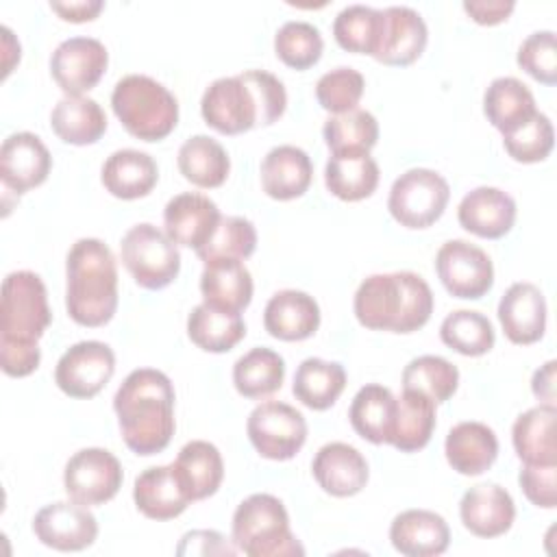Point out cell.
I'll return each mask as SVG.
<instances>
[{"instance_id": "cell-1", "label": "cell", "mask_w": 557, "mask_h": 557, "mask_svg": "<svg viewBox=\"0 0 557 557\" xmlns=\"http://www.w3.org/2000/svg\"><path fill=\"white\" fill-rule=\"evenodd\" d=\"M174 385L154 368L133 370L113 396V409L124 444L141 457L161 453L176 429Z\"/></svg>"}, {"instance_id": "cell-2", "label": "cell", "mask_w": 557, "mask_h": 557, "mask_svg": "<svg viewBox=\"0 0 557 557\" xmlns=\"http://www.w3.org/2000/svg\"><path fill=\"white\" fill-rule=\"evenodd\" d=\"M287 107L285 85L265 70L215 78L202 94V120L222 135L274 124Z\"/></svg>"}, {"instance_id": "cell-3", "label": "cell", "mask_w": 557, "mask_h": 557, "mask_svg": "<svg viewBox=\"0 0 557 557\" xmlns=\"http://www.w3.org/2000/svg\"><path fill=\"white\" fill-rule=\"evenodd\" d=\"M352 309L359 324L370 331L413 333L433 313V292L416 272L372 274L357 287Z\"/></svg>"}, {"instance_id": "cell-4", "label": "cell", "mask_w": 557, "mask_h": 557, "mask_svg": "<svg viewBox=\"0 0 557 557\" xmlns=\"http://www.w3.org/2000/svg\"><path fill=\"white\" fill-rule=\"evenodd\" d=\"M65 309L81 326H102L117 309V263L96 237L72 244L65 259Z\"/></svg>"}, {"instance_id": "cell-5", "label": "cell", "mask_w": 557, "mask_h": 557, "mask_svg": "<svg viewBox=\"0 0 557 557\" xmlns=\"http://www.w3.org/2000/svg\"><path fill=\"white\" fill-rule=\"evenodd\" d=\"M111 107L122 126L141 141L168 137L178 122L174 94L146 74L120 78L111 94Z\"/></svg>"}, {"instance_id": "cell-6", "label": "cell", "mask_w": 557, "mask_h": 557, "mask_svg": "<svg viewBox=\"0 0 557 557\" xmlns=\"http://www.w3.org/2000/svg\"><path fill=\"white\" fill-rule=\"evenodd\" d=\"M233 544L248 557H292L305 548L289 529L285 505L272 494H250L233 513Z\"/></svg>"}, {"instance_id": "cell-7", "label": "cell", "mask_w": 557, "mask_h": 557, "mask_svg": "<svg viewBox=\"0 0 557 557\" xmlns=\"http://www.w3.org/2000/svg\"><path fill=\"white\" fill-rule=\"evenodd\" d=\"M50 320L48 294L39 274L30 270L7 274L0 296V339L37 342Z\"/></svg>"}, {"instance_id": "cell-8", "label": "cell", "mask_w": 557, "mask_h": 557, "mask_svg": "<svg viewBox=\"0 0 557 557\" xmlns=\"http://www.w3.org/2000/svg\"><path fill=\"white\" fill-rule=\"evenodd\" d=\"M120 255L124 268L144 289L168 287L181 270L178 246L150 222L135 224L124 233Z\"/></svg>"}, {"instance_id": "cell-9", "label": "cell", "mask_w": 557, "mask_h": 557, "mask_svg": "<svg viewBox=\"0 0 557 557\" xmlns=\"http://www.w3.org/2000/svg\"><path fill=\"white\" fill-rule=\"evenodd\" d=\"M448 198L450 187L440 172L411 168L392 183L387 209L400 226L426 228L442 218Z\"/></svg>"}, {"instance_id": "cell-10", "label": "cell", "mask_w": 557, "mask_h": 557, "mask_svg": "<svg viewBox=\"0 0 557 557\" xmlns=\"http://www.w3.org/2000/svg\"><path fill=\"white\" fill-rule=\"evenodd\" d=\"M246 433L261 457L287 461L305 446L307 422L296 407L281 400H265L250 411Z\"/></svg>"}, {"instance_id": "cell-11", "label": "cell", "mask_w": 557, "mask_h": 557, "mask_svg": "<svg viewBox=\"0 0 557 557\" xmlns=\"http://www.w3.org/2000/svg\"><path fill=\"white\" fill-rule=\"evenodd\" d=\"M435 272L448 294L466 300L485 296L494 285V265L487 252L466 239L442 244L435 255Z\"/></svg>"}, {"instance_id": "cell-12", "label": "cell", "mask_w": 557, "mask_h": 557, "mask_svg": "<svg viewBox=\"0 0 557 557\" xmlns=\"http://www.w3.org/2000/svg\"><path fill=\"white\" fill-rule=\"evenodd\" d=\"M122 466L107 448H83L67 459L63 470L67 496L85 507L111 500L122 487Z\"/></svg>"}, {"instance_id": "cell-13", "label": "cell", "mask_w": 557, "mask_h": 557, "mask_svg": "<svg viewBox=\"0 0 557 557\" xmlns=\"http://www.w3.org/2000/svg\"><path fill=\"white\" fill-rule=\"evenodd\" d=\"M115 355L111 346L87 339L70 346L54 368L57 387L72 398H94L113 376Z\"/></svg>"}, {"instance_id": "cell-14", "label": "cell", "mask_w": 557, "mask_h": 557, "mask_svg": "<svg viewBox=\"0 0 557 557\" xmlns=\"http://www.w3.org/2000/svg\"><path fill=\"white\" fill-rule=\"evenodd\" d=\"M109 65V52L100 39L70 37L50 57V74L65 96H83L94 89Z\"/></svg>"}, {"instance_id": "cell-15", "label": "cell", "mask_w": 557, "mask_h": 557, "mask_svg": "<svg viewBox=\"0 0 557 557\" xmlns=\"http://www.w3.org/2000/svg\"><path fill=\"white\" fill-rule=\"evenodd\" d=\"M33 531L37 540L54 550H83L98 537L96 516L76 500H57L35 513Z\"/></svg>"}, {"instance_id": "cell-16", "label": "cell", "mask_w": 557, "mask_h": 557, "mask_svg": "<svg viewBox=\"0 0 557 557\" xmlns=\"http://www.w3.org/2000/svg\"><path fill=\"white\" fill-rule=\"evenodd\" d=\"M52 168V157L46 144L28 131L13 133L0 148V178L4 189L26 194L39 187Z\"/></svg>"}, {"instance_id": "cell-17", "label": "cell", "mask_w": 557, "mask_h": 557, "mask_svg": "<svg viewBox=\"0 0 557 557\" xmlns=\"http://www.w3.org/2000/svg\"><path fill=\"white\" fill-rule=\"evenodd\" d=\"M220 218L222 213L218 205L209 196L194 191L176 194L168 200L163 209L165 235L176 246H187L194 250L202 248L209 242Z\"/></svg>"}, {"instance_id": "cell-18", "label": "cell", "mask_w": 557, "mask_h": 557, "mask_svg": "<svg viewBox=\"0 0 557 557\" xmlns=\"http://www.w3.org/2000/svg\"><path fill=\"white\" fill-rule=\"evenodd\" d=\"M429 30L411 7L383 9V28L374 59L385 65H411L426 48Z\"/></svg>"}, {"instance_id": "cell-19", "label": "cell", "mask_w": 557, "mask_h": 557, "mask_svg": "<svg viewBox=\"0 0 557 557\" xmlns=\"http://www.w3.org/2000/svg\"><path fill=\"white\" fill-rule=\"evenodd\" d=\"M311 472L318 485L337 498L359 494L370 476L366 457L355 446L344 442L324 444L313 457Z\"/></svg>"}, {"instance_id": "cell-20", "label": "cell", "mask_w": 557, "mask_h": 557, "mask_svg": "<svg viewBox=\"0 0 557 557\" xmlns=\"http://www.w3.org/2000/svg\"><path fill=\"white\" fill-rule=\"evenodd\" d=\"M459 224L483 239H498L507 235L516 222L513 198L498 187H474L457 207Z\"/></svg>"}, {"instance_id": "cell-21", "label": "cell", "mask_w": 557, "mask_h": 557, "mask_svg": "<svg viewBox=\"0 0 557 557\" xmlns=\"http://www.w3.org/2000/svg\"><path fill=\"white\" fill-rule=\"evenodd\" d=\"M459 516L472 535L498 537L511 529L516 505L505 487L496 483H481L461 496Z\"/></svg>"}, {"instance_id": "cell-22", "label": "cell", "mask_w": 557, "mask_h": 557, "mask_svg": "<svg viewBox=\"0 0 557 557\" xmlns=\"http://www.w3.org/2000/svg\"><path fill=\"white\" fill-rule=\"evenodd\" d=\"M498 320L509 342L527 346L546 331V300L537 285L513 283L498 302Z\"/></svg>"}, {"instance_id": "cell-23", "label": "cell", "mask_w": 557, "mask_h": 557, "mask_svg": "<svg viewBox=\"0 0 557 557\" xmlns=\"http://www.w3.org/2000/svg\"><path fill=\"white\" fill-rule=\"evenodd\" d=\"M389 542L405 557H435L448 548L450 529L435 511L407 509L392 520Z\"/></svg>"}, {"instance_id": "cell-24", "label": "cell", "mask_w": 557, "mask_h": 557, "mask_svg": "<svg viewBox=\"0 0 557 557\" xmlns=\"http://www.w3.org/2000/svg\"><path fill=\"white\" fill-rule=\"evenodd\" d=\"M263 326L283 342L307 339L320 326V307L307 292L281 289L265 305Z\"/></svg>"}, {"instance_id": "cell-25", "label": "cell", "mask_w": 557, "mask_h": 557, "mask_svg": "<svg viewBox=\"0 0 557 557\" xmlns=\"http://www.w3.org/2000/svg\"><path fill=\"white\" fill-rule=\"evenodd\" d=\"M261 187L274 200L300 198L313 178V163L302 148L276 146L261 161Z\"/></svg>"}, {"instance_id": "cell-26", "label": "cell", "mask_w": 557, "mask_h": 557, "mask_svg": "<svg viewBox=\"0 0 557 557\" xmlns=\"http://www.w3.org/2000/svg\"><path fill=\"white\" fill-rule=\"evenodd\" d=\"M133 500H135V507L150 520H172L181 516L191 503L172 463L152 466L144 470L135 479Z\"/></svg>"}, {"instance_id": "cell-27", "label": "cell", "mask_w": 557, "mask_h": 557, "mask_svg": "<svg viewBox=\"0 0 557 557\" xmlns=\"http://www.w3.org/2000/svg\"><path fill=\"white\" fill-rule=\"evenodd\" d=\"M446 461L453 470L466 476L483 474L498 457L496 433L483 422H459L455 424L444 442Z\"/></svg>"}, {"instance_id": "cell-28", "label": "cell", "mask_w": 557, "mask_h": 557, "mask_svg": "<svg viewBox=\"0 0 557 557\" xmlns=\"http://www.w3.org/2000/svg\"><path fill=\"white\" fill-rule=\"evenodd\" d=\"M100 178L111 196L135 200L152 191L159 181V168L148 152L122 148L109 154V159L102 163Z\"/></svg>"}, {"instance_id": "cell-29", "label": "cell", "mask_w": 557, "mask_h": 557, "mask_svg": "<svg viewBox=\"0 0 557 557\" xmlns=\"http://www.w3.org/2000/svg\"><path fill=\"white\" fill-rule=\"evenodd\" d=\"M200 292L202 302L242 313L252 300V276L237 259H215L205 263Z\"/></svg>"}, {"instance_id": "cell-30", "label": "cell", "mask_w": 557, "mask_h": 557, "mask_svg": "<svg viewBox=\"0 0 557 557\" xmlns=\"http://www.w3.org/2000/svg\"><path fill=\"white\" fill-rule=\"evenodd\" d=\"M172 468L191 503L213 496L224 479L222 455L211 442L205 440L187 442L178 450Z\"/></svg>"}, {"instance_id": "cell-31", "label": "cell", "mask_w": 557, "mask_h": 557, "mask_svg": "<svg viewBox=\"0 0 557 557\" xmlns=\"http://www.w3.org/2000/svg\"><path fill=\"white\" fill-rule=\"evenodd\" d=\"M557 407L540 403L520 413L511 429L516 455L524 463H557L555 444Z\"/></svg>"}, {"instance_id": "cell-32", "label": "cell", "mask_w": 557, "mask_h": 557, "mask_svg": "<svg viewBox=\"0 0 557 557\" xmlns=\"http://www.w3.org/2000/svg\"><path fill=\"white\" fill-rule=\"evenodd\" d=\"M50 126L61 141L87 146L96 144L104 135L107 115L94 98L63 96L50 113Z\"/></svg>"}, {"instance_id": "cell-33", "label": "cell", "mask_w": 557, "mask_h": 557, "mask_svg": "<svg viewBox=\"0 0 557 557\" xmlns=\"http://www.w3.org/2000/svg\"><path fill=\"white\" fill-rule=\"evenodd\" d=\"M348 418L363 440L372 444H389L396 420V396L379 383H368L355 394Z\"/></svg>"}, {"instance_id": "cell-34", "label": "cell", "mask_w": 557, "mask_h": 557, "mask_svg": "<svg viewBox=\"0 0 557 557\" xmlns=\"http://www.w3.org/2000/svg\"><path fill=\"white\" fill-rule=\"evenodd\" d=\"M379 165L370 152L331 154L324 168L326 189L346 202H357L374 194L379 185Z\"/></svg>"}, {"instance_id": "cell-35", "label": "cell", "mask_w": 557, "mask_h": 557, "mask_svg": "<svg viewBox=\"0 0 557 557\" xmlns=\"http://www.w3.org/2000/svg\"><path fill=\"white\" fill-rule=\"evenodd\" d=\"M187 335L198 348L207 352H226L244 339L246 324L237 311H226L200 302L187 318Z\"/></svg>"}, {"instance_id": "cell-36", "label": "cell", "mask_w": 557, "mask_h": 557, "mask_svg": "<svg viewBox=\"0 0 557 557\" xmlns=\"http://www.w3.org/2000/svg\"><path fill=\"white\" fill-rule=\"evenodd\" d=\"M346 387V370L337 361H324L318 357L305 359L294 374L292 392L296 400L313 411H324L335 405Z\"/></svg>"}, {"instance_id": "cell-37", "label": "cell", "mask_w": 557, "mask_h": 557, "mask_svg": "<svg viewBox=\"0 0 557 557\" xmlns=\"http://www.w3.org/2000/svg\"><path fill=\"white\" fill-rule=\"evenodd\" d=\"M535 111L531 89L513 76L494 78L483 94V113L487 122L503 135L529 120Z\"/></svg>"}, {"instance_id": "cell-38", "label": "cell", "mask_w": 557, "mask_h": 557, "mask_svg": "<svg viewBox=\"0 0 557 557\" xmlns=\"http://www.w3.org/2000/svg\"><path fill=\"white\" fill-rule=\"evenodd\" d=\"M176 161L181 174L202 189L220 187L231 172V159L226 150L209 135H194L185 139L178 148Z\"/></svg>"}, {"instance_id": "cell-39", "label": "cell", "mask_w": 557, "mask_h": 557, "mask_svg": "<svg viewBox=\"0 0 557 557\" xmlns=\"http://www.w3.org/2000/svg\"><path fill=\"white\" fill-rule=\"evenodd\" d=\"M433 429L435 403L416 389H403L396 398V420L389 444L400 453H416L429 444Z\"/></svg>"}, {"instance_id": "cell-40", "label": "cell", "mask_w": 557, "mask_h": 557, "mask_svg": "<svg viewBox=\"0 0 557 557\" xmlns=\"http://www.w3.org/2000/svg\"><path fill=\"white\" fill-rule=\"evenodd\" d=\"M285 379V361L272 348H250L233 366L235 389L244 398H265L281 389Z\"/></svg>"}, {"instance_id": "cell-41", "label": "cell", "mask_w": 557, "mask_h": 557, "mask_svg": "<svg viewBox=\"0 0 557 557\" xmlns=\"http://www.w3.org/2000/svg\"><path fill=\"white\" fill-rule=\"evenodd\" d=\"M324 144L331 154L370 152L379 139V122L366 109H352L339 115H331L322 126Z\"/></svg>"}, {"instance_id": "cell-42", "label": "cell", "mask_w": 557, "mask_h": 557, "mask_svg": "<svg viewBox=\"0 0 557 557\" xmlns=\"http://www.w3.org/2000/svg\"><path fill=\"white\" fill-rule=\"evenodd\" d=\"M383 28V9H372L366 4H348L333 20L335 41L357 54L374 57Z\"/></svg>"}, {"instance_id": "cell-43", "label": "cell", "mask_w": 557, "mask_h": 557, "mask_svg": "<svg viewBox=\"0 0 557 557\" xmlns=\"http://www.w3.org/2000/svg\"><path fill=\"white\" fill-rule=\"evenodd\" d=\"M459 385V370L440 355H422L411 359L403 370V389H416L435 405L446 403Z\"/></svg>"}, {"instance_id": "cell-44", "label": "cell", "mask_w": 557, "mask_h": 557, "mask_svg": "<svg viewBox=\"0 0 557 557\" xmlns=\"http://www.w3.org/2000/svg\"><path fill=\"white\" fill-rule=\"evenodd\" d=\"M442 342L466 357H481L494 346V326L492 322L470 309H457L448 313L440 326Z\"/></svg>"}, {"instance_id": "cell-45", "label": "cell", "mask_w": 557, "mask_h": 557, "mask_svg": "<svg viewBox=\"0 0 557 557\" xmlns=\"http://www.w3.org/2000/svg\"><path fill=\"white\" fill-rule=\"evenodd\" d=\"M257 248V231L250 220L239 215H222L209 242L196 250L200 261L215 259H248Z\"/></svg>"}, {"instance_id": "cell-46", "label": "cell", "mask_w": 557, "mask_h": 557, "mask_svg": "<svg viewBox=\"0 0 557 557\" xmlns=\"http://www.w3.org/2000/svg\"><path fill=\"white\" fill-rule=\"evenodd\" d=\"M324 41L320 30L302 20L285 22L274 35L276 57L294 70H309L322 57Z\"/></svg>"}, {"instance_id": "cell-47", "label": "cell", "mask_w": 557, "mask_h": 557, "mask_svg": "<svg viewBox=\"0 0 557 557\" xmlns=\"http://www.w3.org/2000/svg\"><path fill=\"white\" fill-rule=\"evenodd\" d=\"M555 144L553 122L546 113L535 111L529 120L503 135V146L507 154L518 163L544 161Z\"/></svg>"}, {"instance_id": "cell-48", "label": "cell", "mask_w": 557, "mask_h": 557, "mask_svg": "<svg viewBox=\"0 0 557 557\" xmlns=\"http://www.w3.org/2000/svg\"><path fill=\"white\" fill-rule=\"evenodd\" d=\"M366 89V81L361 72L352 67H335L322 74L315 83V98L324 111L331 115H339L357 109Z\"/></svg>"}, {"instance_id": "cell-49", "label": "cell", "mask_w": 557, "mask_h": 557, "mask_svg": "<svg viewBox=\"0 0 557 557\" xmlns=\"http://www.w3.org/2000/svg\"><path fill=\"white\" fill-rule=\"evenodd\" d=\"M518 65L544 85L557 83V44L553 30L531 33L518 48Z\"/></svg>"}, {"instance_id": "cell-50", "label": "cell", "mask_w": 557, "mask_h": 557, "mask_svg": "<svg viewBox=\"0 0 557 557\" xmlns=\"http://www.w3.org/2000/svg\"><path fill=\"white\" fill-rule=\"evenodd\" d=\"M518 483L535 507L553 509L557 505V463H524Z\"/></svg>"}, {"instance_id": "cell-51", "label": "cell", "mask_w": 557, "mask_h": 557, "mask_svg": "<svg viewBox=\"0 0 557 557\" xmlns=\"http://www.w3.org/2000/svg\"><path fill=\"white\" fill-rule=\"evenodd\" d=\"M41 350L37 342H9L0 339V366L9 376H28L39 368Z\"/></svg>"}, {"instance_id": "cell-52", "label": "cell", "mask_w": 557, "mask_h": 557, "mask_svg": "<svg viewBox=\"0 0 557 557\" xmlns=\"http://www.w3.org/2000/svg\"><path fill=\"white\" fill-rule=\"evenodd\" d=\"M516 9L513 0H466L463 11L483 26H494L505 22Z\"/></svg>"}, {"instance_id": "cell-53", "label": "cell", "mask_w": 557, "mask_h": 557, "mask_svg": "<svg viewBox=\"0 0 557 557\" xmlns=\"http://www.w3.org/2000/svg\"><path fill=\"white\" fill-rule=\"evenodd\" d=\"M100 0H78V2H50V9L65 22H89L102 11Z\"/></svg>"}, {"instance_id": "cell-54", "label": "cell", "mask_w": 557, "mask_h": 557, "mask_svg": "<svg viewBox=\"0 0 557 557\" xmlns=\"http://www.w3.org/2000/svg\"><path fill=\"white\" fill-rule=\"evenodd\" d=\"M555 370H557V361L550 359L542 368H537L531 379V389H533L535 398H540L544 405H555V394H557Z\"/></svg>"}, {"instance_id": "cell-55", "label": "cell", "mask_w": 557, "mask_h": 557, "mask_svg": "<svg viewBox=\"0 0 557 557\" xmlns=\"http://www.w3.org/2000/svg\"><path fill=\"white\" fill-rule=\"evenodd\" d=\"M2 46H4V72L2 76H9L11 67L20 61V41L13 37L9 26H2Z\"/></svg>"}]
</instances>
